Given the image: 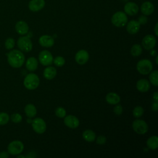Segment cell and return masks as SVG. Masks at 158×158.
Masks as SVG:
<instances>
[{
  "instance_id": "cell-22",
  "label": "cell",
  "mask_w": 158,
  "mask_h": 158,
  "mask_svg": "<svg viewBox=\"0 0 158 158\" xmlns=\"http://www.w3.org/2000/svg\"><path fill=\"white\" fill-rule=\"evenodd\" d=\"M57 73L56 69L52 66H49L46 67L43 72L44 77L47 80H52L53 79Z\"/></svg>"
},
{
  "instance_id": "cell-9",
  "label": "cell",
  "mask_w": 158,
  "mask_h": 158,
  "mask_svg": "<svg viewBox=\"0 0 158 158\" xmlns=\"http://www.w3.org/2000/svg\"><path fill=\"white\" fill-rule=\"evenodd\" d=\"M38 59L40 60V62L43 65L45 66L51 65L53 62L52 55L49 51L47 50H43L40 52L38 56Z\"/></svg>"
},
{
  "instance_id": "cell-4",
  "label": "cell",
  "mask_w": 158,
  "mask_h": 158,
  "mask_svg": "<svg viewBox=\"0 0 158 158\" xmlns=\"http://www.w3.org/2000/svg\"><path fill=\"white\" fill-rule=\"evenodd\" d=\"M136 69L141 75H148L152 70V62L148 59H141L137 63Z\"/></svg>"
},
{
  "instance_id": "cell-29",
  "label": "cell",
  "mask_w": 158,
  "mask_h": 158,
  "mask_svg": "<svg viewBox=\"0 0 158 158\" xmlns=\"http://www.w3.org/2000/svg\"><path fill=\"white\" fill-rule=\"evenodd\" d=\"M144 109L141 106H136L133 110V115L135 118H139L143 115Z\"/></svg>"
},
{
  "instance_id": "cell-2",
  "label": "cell",
  "mask_w": 158,
  "mask_h": 158,
  "mask_svg": "<svg viewBox=\"0 0 158 158\" xmlns=\"http://www.w3.org/2000/svg\"><path fill=\"white\" fill-rule=\"evenodd\" d=\"M40 84V79L37 75L31 73L25 77L23 80V85L25 87L29 90H33L36 89Z\"/></svg>"
},
{
  "instance_id": "cell-15",
  "label": "cell",
  "mask_w": 158,
  "mask_h": 158,
  "mask_svg": "<svg viewBox=\"0 0 158 158\" xmlns=\"http://www.w3.org/2000/svg\"><path fill=\"white\" fill-rule=\"evenodd\" d=\"M15 28L16 32L18 34L23 35L28 33L29 30V27L27 23V22L23 20H20L16 23Z\"/></svg>"
},
{
  "instance_id": "cell-41",
  "label": "cell",
  "mask_w": 158,
  "mask_h": 158,
  "mask_svg": "<svg viewBox=\"0 0 158 158\" xmlns=\"http://www.w3.org/2000/svg\"><path fill=\"white\" fill-rule=\"evenodd\" d=\"M157 26H158V23H157L155 25V27H154V32H155V34L156 36L158 35V33H157Z\"/></svg>"
},
{
  "instance_id": "cell-25",
  "label": "cell",
  "mask_w": 158,
  "mask_h": 158,
  "mask_svg": "<svg viewBox=\"0 0 158 158\" xmlns=\"http://www.w3.org/2000/svg\"><path fill=\"white\" fill-rule=\"evenodd\" d=\"M83 138L88 142H92L96 139V134L91 130H86L83 133Z\"/></svg>"
},
{
  "instance_id": "cell-16",
  "label": "cell",
  "mask_w": 158,
  "mask_h": 158,
  "mask_svg": "<svg viewBox=\"0 0 158 158\" xmlns=\"http://www.w3.org/2000/svg\"><path fill=\"white\" fill-rule=\"evenodd\" d=\"M39 43L41 46L45 48H49L54 45V38L49 35H43L39 38Z\"/></svg>"
},
{
  "instance_id": "cell-10",
  "label": "cell",
  "mask_w": 158,
  "mask_h": 158,
  "mask_svg": "<svg viewBox=\"0 0 158 158\" xmlns=\"http://www.w3.org/2000/svg\"><path fill=\"white\" fill-rule=\"evenodd\" d=\"M141 43L144 49L151 50L155 47L156 44V39L153 35H148L143 38Z\"/></svg>"
},
{
  "instance_id": "cell-38",
  "label": "cell",
  "mask_w": 158,
  "mask_h": 158,
  "mask_svg": "<svg viewBox=\"0 0 158 158\" xmlns=\"http://www.w3.org/2000/svg\"><path fill=\"white\" fill-rule=\"evenodd\" d=\"M158 109V102L155 101L152 104V109L154 111H157Z\"/></svg>"
},
{
  "instance_id": "cell-30",
  "label": "cell",
  "mask_w": 158,
  "mask_h": 158,
  "mask_svg": "<svg viewBox=\"0 0 158 158\" xmlns=\"http://www.w3.org/2000/svg\"><path fill=\"white\" fill-rule=\"evenodd\" d=\"M4 46H5V48L8 50H10L12 48H14V47L15 46V40H14V39L12 38H7L5 41Z\"/></svg>"
},
{
  "instance_id": "cell-27",
  "label": "cell",
  "mask_w": 158,
  "mask_h": 158,
  "mask_svg": "<svg viewBox=\"0 0 158 158\" xmlns=\"http://www.w3.org/2000/svg\"><path fill=\"white\" fill-rule=\"evenodd\" d=\"M149 80L153 85L156 86L158 85V71L157 70L152 72L150 73Z\"/></svg>"
},
{
  "instance_id": "cell-23",
  "label": "cell",
  "mask_w": 158,
  "mask_h": 158,
  "mask_svg": "<svg viewBox=\"0 0 158 158\" xmlns=\"http://www.w3.org/2000/svg\"><path fill=\"white\" fill-rule=\"evenodd\" d=\"M26 115L29 118L34 117L36 114V107L32 104H28L24 109Z\"/></svg>"
},
{
  "instance_id": "cell-7",
  "label": "cell",
  "mask_w": 158,
  "mask_h": 158,
  "mask_svg": "<svg viewBox=\"0 0 158 158\" xmlns=\"http://www.w3.org/2000/svg\"><path fill=\"white\" fill-rule=\"evenodd\" d=\"M133 130L139 135H144L148 131V126L147 123L143 120L136 119L132 123Z\"/></svg>"
},
{
  "instance_id": "cell-26",
  "label": "cell",
  "mask_w": 158,
  "mask_h": 158,
  "mask_svg": "<svg viewBox=\"0 0 158 158\" xmlns=\"http://www.w3.org/2000/svg\"><path fill=\"white\" fill-rule=\"evenodd\" d=\"M142 53V48L139 44H135L131 48V54L133 56H139Z\"/></svg>"
},
{
  "instance_id": "cell-21",
  "label": "cell",
  "mask_w": 158,
  "mask_h": 158,
  "mask_svg": "<svg viewBox=\"0 0 158 158\" xmlns=\"http://www.w3.org/2000/svg\"><path fill=\"white\" fill-rule=\"evenodd\" d=\"M106 100L110 104H117L120 101V96L115 93H109L106 97Z\"/></svg>"
},
{
  "instance_id": "cell-32",
  "label": "cell",
  "mask_w": 158,
  "mask_h": 158,
  "mask_svg": "<svg viewBox=\"0 0 158 158\" xmlns=\"http://www.w3.org/2000/svg\"><path fill=\"white\" fill-rule=\"evenodd\" d=\"M53 62L54 64L57 66V67H62L65 64V59L63 57L61 56H57L56 58L53 59Z\"/></svg>"
},
{
  "instance_id": "cell-14",
  "label": "cell",
  "mask_w": 158,
  "mask_h": 158,
  "mask_svg": "<svg viewBox=\"0 0 158 158\" xmlns=\"http://www.w3.org/2000/svg\"><path fill=\"white\" fill-rule=\"evenodd\" d=\"M64 122L65 125L70 128H76L79 126L80 122L77 117L74 115H69L65 117Z\"/></svg>"
},
{
  "instance_id": "cell-37",
  "label": "cell",
  "mask_w": 158,
  "mask_h": 158,
  "mask_svg": "<svg viewBox=\"0 0 158 158\" xmlns=\"http://www.w3.org/2000/svg\"><path fill=\"white\" fill-rule=\"evenodd\" d=\"M9 156V154L8 152L2 151L0 152V158H7Z\"/></svg>"
},
{
  "instance_id": "cell-34",
  "label": "cell",
  "mask_w": 158,
  "mask_h": 158,
  "mask_svg": "<svg viewBox=\"0 0 158 158\" xmlns=\"http://www.w3.org/2000/svg\"><path fill=\"white\" fill-rule=\"evenodd\" d=\"M114 112L117 115H121L122 114V112H123L122 106L120 104H117V105L114 108Z\"/></svg>"
},
{
  "instance_id": "cell-24",
  "label": "cell",
  "mask_w": 158,
  "mask_h": 158,
  "mask_svg": "<svg viewBox=\"0 0 158 158\" xmlns=\"http://www.w3.org/2000/svg\"><path fill=\"white\" fill-rule=\"evenodd\" d=\"M148 147L152 150H155L158 147V137L157 136H152L147 140Z\"/></svg>"
},
{
  "instance_id": "cell-19",
  "label": "cell",
  "mask_w": 158,
  "mask_h": 158,
  "mask_svg": "<svg viewBox=\"0 0 158 158\" xmlns=\"http://www.w3.org/2000/svg\"><path fill=\"white\" fill-rule=\"evenodd\" d=\"M136 88L140 92H146L150 88V83L146 79H140L136 83Z\"/></svg>"
},
{
  "instance_id": "cell-1",
  "label": "cell",
  "mask_w": 158,
  "mask_h": 158,
  "mask_svg": "<svg viewBox=\"0 0 158 158\" xmlns=\"http://www.w3.org/2000/svg\"><path fill=\"white\" fill-rule=\"evenodd\" d=\"M7 62L14 68L21 67L25 62V56L21 51L14 49L7 54Z\"/></svg>"
},
{
  "instance_id": "cell-42",
  "label": "cell",
  "mask_w": 158,
  "mask_h": 158,
  "mask_svg": "<svg viewBox=\"0 0 158 158\" xmlns=\"http://www.w3.org/2000/svg\"><path fill=\"white\" fill-rule=\"evenodd\" d=\"M156 64H158V56H156Z\"/></svg>"
},
{
  "instance_id": "cell-20",
  "label": "cell",
  "mask_w": 158,
  "mask_h": 158,
  "mask_svg": "<svg viewBox=\"0 0 158 158\" xmlns=\"http://www.w3.org/2000/svg\"><path fill=\"white\" fill-rule=\"evenodd\" d=\"M38 60L35 57H30L26 61V68L29 71H35L38 67Z\"/></svg>"
},
{
  "instance_id": "cell-18",
  "label": "cell",
  "mask_w": 158,
  "mask_h": 158,
  "mask_svg": "<svg viewBox=\"0 0 158 158\" xmlns=\"http://www.w3.org/2000/svg\"><path fill=\"white\" fill-rule=\"evenodd\" d=\"M154 6L153 4L149 1L143 2L141 6V11L144 15H149L153 13Z\"/></svg>"
},
{
  "instance_id": "cell-43",
  "label": "cell",
  "mask_w": 158,
  "mask_h": 158,
  "mask_svg": "<svg viewBox=\"0 0 158 158\" xmlns=\"http://www.w3.org/2000/svg\"><path fill=\"white\" fill-rule=\"evenodd\" d=\"M17 157H18V158H20V157H25V156H23V155H19V156H17Z\"/></svg>"
},
{
  "instance_id": "cell-40",
  "label": "cell",
  "mask_w": 158,
  "mask_h": 158,
  "mask_svg": "<svg viewBox=\"0 0 158 158\" xmlns=\"http://www.w3.org/2000/svg\"><path fill=\"white\" fill-rule=\"evenodd\" d=\"M151 52H150V54H151V55L152 56H156V54H157V52H156V50H154V49H151Z\"/></svg>"
},
{
  "instance_id": "cell-33",
  "label": "cell",
  "mask_w": 158,
  "mask_h": 158,
  "mask_svg": "<svg viewBox=\"0 0 158 158\" xmlns=\"http://www.w3.org/2000/svg\"><path fill=\"white\" fill-rule=\"evenodd\" d=\"M55 114L57 117L59 118H64L66 115V111L63 107H59L56 109Z\"/></svg>"
},
{
  "instance_id": "cell-6",
  "label": "cell",
  "mask_w": 158,
  "mask_h": 158,
  "mask_svg": "<svg viewBox=\"0 0 158 158\" xmlns=\"http://www.w3.org/2000/svg\"><path fill=\"white\" fill-rule=\"evenodd\" d=\"M17 43L19 48L22 51L28 52L32 49V43L28 36H23L20 37L18 39Z\"/></svg>"
},
{
  "instance_id": "cell-11",
  "label": "cell",
  "mask_w": 158,
  "mask_h": 158,
  "mask_svg": "<svg viewBox=\"0 0 158 158\" xmlns=\"http://www.w3.org/2000/svg\"><path fill=\"white\" fill-rule=\"evenodd\" d=\"M75 59L78 64L83 65L88 62L89 59V54L84 49L80 50L75 54Z\"/></svg>"
},
{
  "instance_id": "cell-3",
  "label": "cell",
  "mask_w": 158,
  "mask_h": 158,
  "mask_svg": "<svg viewBox=\"0 0 158 158\" xmlns=\"http://www.w3.org/2000/svg\"><path fill=\"white\" fill-rule=\"evenodd\" d=\"M128 22L127 14L122 11L116 12L112 16L111 22L117 27H122L125 26Z\"/></svg>"
},
{
  "instance_id": "cell-12",
  "label": "cell",
  "mask_w": 158,
  "mask_h": 158,
  "mask_svg": "<svg viewBox=\"0 0 158 158\" xmlns=\"http://www.w3.org/2000/svg\"><path fill=\"white\" fill-rule=\"evenodd\" d=\"M139 10L138 5L133 2H128L124 6V12L126 14L132 16L136 15Z\"/></svg>"
},
{
  "instance_id": "cell-17",
  "label": "cell",
  "mask_w": 158,
  "mask_h": 158,
  "mask_svg": "<svg viewBox=\"0 0 158 158\" xmlns=\"http://www.w3.org/2000/svg\"><path fill=\"white\" fill-rule=\"evenodd\" d=\"M140 28V24L136 20H130L127 25V31L131 35L136 34Z\"/></svg>"
},
{
  "instance_id": "cell-36",
  "label": "cell",
  "mask_w": 158,
  "mask_h": 158,
  "mask_svg": "<svg viewBox=\"0 0 158 158\" xmlns=\"http://www.w3.org/2000/svg\"><path fill=\"white\" fill-rule=\"evenodd\" d=\"M138 22H139V23L140 25H144L147 23L148 22V18L146 17V15H141L138 19Z\"/></svg>"
},
{
  "instance_id": "cell-8",
  "label": "cell",
  "mask_w": 158,
  "mask_h": 158,
  "mask_svg": "<svg viewBox=\"0 0 158 158\" xmlns=\"http://www.w3.org/2000/svg\"><path fill=\"white\" fill-rule=\"evenodd\" d=\"M31 126L33 130L39 134L43 133L46 129V125L44 120L41 118H35L31 121Z\"/></svg>"
},
{
  "instance_id": "cell-28",
  "label": "cell",
  "mask_w": 158,
  "mask_h": 158,
  "mask_svg": "<svg viewBox=\"0 0 158 158\" xmlns=\"http://www.w3.org/2000/svg\"><path fill=\"white\" fill-rule=\"evenodd\" d=\"M10 119L9 115L6 112H0V125H6Z\"/></svg>"
},
{
  "instance_id": "cell-13",
  "label": "cell",
  "mask_w": 158,
  "mask_h": 158,
  "mask_svg": "<svg viewBox=\"0 0 158 158\" xmlns=\"http://www.w3.org/2000/svg\"><path fill=\"white\" fill-rule=\"evenodd\" d=\"M45 6L44 0H31L28 3V8L32 12L41 10Z\"/></svg>"
},
{
  "instance_id": "cell-31",
  "label": "cell",
  "mask_w": 158,
  "mask_h": 158,
  "mask_svg": "<svg viewBox=\"0 0 158 158\" xmlns=\"http://www.w3.org/2000/svg\"><path fill=\"white\" fill-rule=\"evenodd\" d=\"M10 118L12 122H14L15 123H18L22 121V117L19 113H14L10 115Z\"/></svg>"
},
{
  "instance_id": "cell-35",
  "label": "cell",
  "mask_w": 158,
  "mask_h": 158,
  "mask_svg": "<svg viewBox=\"0 0 158 158\" xmlns=\"http://www.w3.org/2000/svg\"><path fill=\"white\" fill-rule=\"evenodd\" d=\"M106 142V138L104 136L101 135L96 138V143L98 144H104Z\"/></svg>"
},
{
  "instance_id": "cell-39",
  "label": "cell",
  "mask_w": 158,
  "mask_h": 158,
  "mask_svg": "<svg viewBox=\"0 0 158 158\" xmlns=\"http://www.w3.org/2000/svg\"><path fill=\"white\" fill-rule=\"evenodd\" d=\"M153 99H154L155 101L157 102L158 101V93L157 92H155L153 94Z\"/></svg>"
},
{
  "instance_id": "cell-5",
  "label": "cell",
  "mask_w": 158,
  "mask_h": 158,
  "mask_svg": "<svg viewBox=\"0 0 158 158\" xmlns=\"http://www.w3.org/2000/svg\"><path fill=\"white\" fill-rule=\"evenodd\" d=\"M24 145L23 143L19 140L10 142L7 146V152L9 154L15 156L20 154L23 150Z\"/></svg>"
}]
</instances>
